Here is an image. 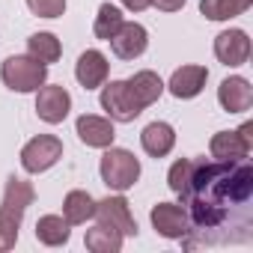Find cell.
Returning <instances> with one entry per match:
<instances>
[{
    "instance_id": "ffe728a7",
    "label": "cell",
    "mask_w": 253,
    "mask_h": 253,
    "mask_svg": "<svg viewBox=\"0 0 253 253\" xmlns=\"http://www.w3.org/2000/svg\"><path fill=\"white\" fill-rule=\"evenodd\" d=\"M69 235H72L69 220L60 217V214H45V217L36 220V238H39L42 244H48V247H60V244H66Z\"/></svg>"
},
{
    "instance_id": "603a6c76",
    "label": "cell",
    "mask_w": 253,
    "mask_h": 253,
    "mask_svg": "<svg viewBox=\"0 0 253 253\" xmlns=\"http://www.w3.org/2000/svg\"><path fill=\"white\" fill-rule=\"evenodd\" d=\"M122 232H116V229H110V226H95V229H89L86 232V247L92 250V253H119L122 250Z\"/></svg>"
},
{
    "instance_id": "484cf974",
    "label": "cell",
    "mask_w": 253,
    "mask_h": 253,
    "mask_svg": "<svg viewBox=\"0 0 253 253\" xmlns=\"http://www.w3.org/2000/svg\"><path fill=\"white\" fill-rule=\"evenodd\" d=\"M27 6L39 18H60L66 12V0H27Z\"/></svg>"
},
{
    "instance_id": "277c9868",
    "label": "cell",
    "mask_w": 253,
    "mask_h": 253,
    "mask_svg": "<svg viewBox=\"0 0 253 253\" xmlns=\"http://www.w3.org/2000/svg\"><path fill=\"white\" fill-rule=\"evenodd\" d=\"M101 107H104V113H107L113 122H134V119L143 113V107H140V101L134 98L128 81H110V84L101 89Z\"/></svg>"
},
{
    "instance_id": "3957f363",
    "label": "cell",
    "mask_w": 253,
    "mask_h": 253,
    "mask_svg": "<svg viewBox=\"0 0 253 253\" xmlns=\"http://www.w3.org/2000/svg\"><path fill=\"white\" fill-rule=\"evenodd\" d=\"M0 78H3V84L12 89V92H36L45 78H48V66L39 63L36 57L24 54V57H9L3 63V69H0Z\"/></svg>"
},
{
    "instance_id": "9c48e42d",
    "label": "cell",
    "mask_w": 253,
    "mask_h": 253,
    "mask_svg": "<svg viewBox=\"0 0 253 253\" xmlns=\"http://www.w3.org/2000/svg\"><path fill=\"white\" fill-rule=\"evenodd\" d=\"M107 42H110V48H113V54H116L119 60H134V57H140V54L146 51L149 33H146V27L137 24V21H122V27H119Z\"/></svg>"
},
{
    "instance_id": "e0dca14e",
    "label": "cell",
    "mask_w": 253,
    "mask_h": 253,
    "mask_svg": "<svg viewBox=\"0 0 253 253\" xmlns=\"http://www.w3.org/2000/svg\"><path fill=\"white\" fill-rule=\"evenodd\" d=\"M33 200H36V191H33V185L30 182H24V179H6V188H3V203H0V209L3 211H12V214H18V217H24V211L33 206Z\"/></svg>"
},
{
    "instance_id": "7c38bea8",
    "label": "cell",
    "mask_w": 253,
    "mask_h": 253,
    "mask_svg": "<svg viewBox=\"0 0 253 253\" xmlns=\"http://www.w3.org/2000/svg\"><path fill=\"white\" fill-rule=\"evenodd\" d=\"M75 131H78L81 143H86V146H92V149H107V146H113V137H116V131H113V119L89 116V113H84V116L78 119Z\"/></svg>"
},
{
    "instance_id": "5b68a950",
    "label": "cell",
    "mask_w": 253,
    "mask_h": 253,
    "mask_svg": "<svg viewBox=\"0 0 253 253\" xmlns=\"http://www.w3.org/2000/svg\"><path fill=\"white\" fill-rule=\"evenodd\" d=\"M63 158V140L54 134H39L21 149V167L27 173H45Z\"/></svg>"
},
{
    "instance_id": "9a60e30c",
    "label": "cell",
    "mask_w": 253,
    "mask_h": 253,
    "mask_svg": "<svg viewBox=\"0 0 253 253\" xmlns=\"http://www.w3.org/2000/svg\"><path fill=\"white\" fill-rule=\"evenodd\" d=\"M206 81H209L206 66H182V69L173 72V78H170L167 86H170V92L176 98H197L203 92Z\"/></svg>"
},
{
    "instance_id": "ba28073f",
    "label": "cell",
    "mask_w": 253,
    "mask_h": 253,
    "mask_svg": "<svg viewBox=\"0 0 253 253\" xmlns=\"http://www.w3.org/2000/svg\"><path fill=\"white\" fill-rule=\"evenodd\" d=\"M36 92H39L36 95V113H39V119L48 122V125H60L69 116V110H72V95L63 86H57V84H51V86L42 84Z\"/></svg>"
},
{
    "instance_id": "cb8c5ba5",
    "label": "cell",
    "mask_w": 253,
    "mask_h": 253,
    "mask_svg": "<svg viewBox=\"0 0 253 253\" xmlns=\"http://www.w3.org/2000/svg\"><path fill=\"white\" fill-rule=\"evenodd\" d=\"M119 27H122V12L116 6H110V3H101L98 6V15H95V24H92V33L107 42Z\"/></svg>"
},
{
    "instance_id": "ac0fdd59",
    "label": "cell",
    "mask_w": 253,
    "mask_h": 253,
    "mask_svg": "<svg viewBox=\"0 0 253 253\" xmlns=\"http://www.w3.org/2000/svg\"><path fill=\"white\" fill-rule=\"evenodd\" d=\"M128 86H131L134 98L140 101V107L155 104V101L161 98V92H164V81H161L155 72H149V69H143V72H137L134 78H128Z\"/></svg>"
},
{
    "instance_id": "83f0119b",
    "label": "cell",
    "mask_w": 253,
    "mask_h": 253,
    "mask_svg": "<svg viewBox=\"0 0 253 253\" xmlns=\"http://www.w3.org/2000/svg\"><path fill=\"white\" fill-rule=\"evenodd\" d=\"M122 6L131 9V12H143V9L149 6V0H122Z\"/></svg>"
},
{
    "instance_id": "5bb4252c",
    "label": "cell",
    "mask_w": 253,
    "mask_h": 253,
    "mask_svg": "<svg viewBox=\"0 0 253 253\" xmlns=\"http://www.w3.org/2000/svg\"><path fill=\"white\" fill-rule=\"evenodd\" d=\"M217 101L226 113H244L253 104V86L247 84V78H226L217 86Z\"/></svg>"
},
{
    "instance_id": "8fae6325",
    "label": "cell",
    "mask_w": 253,
    "mask_h": 253,
    "mask_svg": "<svg viewBox=\"0 0 253 253\" xmlns=\"http://www.w3.org/2000/svg\"><path fill=\"white\" fill-rule=\"evenodd\" d=\"M214 57L223 66H244L250 57V39L244 30H223L214 36Z\"/></svg>"
},
{
    "instance_id": "52a82bcc",
    "label": "cell",
    "mask_w": 253,
    "mask_h": 253,
    "mask_svg": "<svg viewBox=\"0 0 253 253\" xmlns=\"http://www.w3.org/2000/svg\"><path fill=\"white\" fill-rule=\"evenodd\" d=\"M101 226H110L122 235H137V220L131 217L128 200L125 197H104L95 203V214H92Z\"/></svg>"
},
{
    "instance_id": "8992f818",
    "label": "cell",
    "mask_w": 253,
    "mask_h": 253,
    "mask_svg": "<svg viewBox=\"0 0 253 253\" xmlns=\"http://www.w3.org/2000/svg\"><path fill=\"white\" fill-rule=\"evenodd\" d=\"M214 161H241L253 149V122H244L238 131H217L209 143Z\"/></svg>"
},
{
    "instance_id": "4fadbf2b",
    "label": "cell",
    "mask_w": 253,
    "mask_h": 253,
    "mask_svg": "<svg viewBox=\"0 0 253 253\" xmlns=\"http://www.w3.org/2000/svg\"><path fill=\"white\" fill-rule=\"evenodd\" d=\"M107 72H110V63L101 51L89 48L78 57V66H75V78L84 89H95V86H104L107 81Z\"/></svg>"
},
{
    "instance_id": "6da1fadb",
    "label": "cell",
    "mask_w": 253,
    "mask_h": 253,
    "mask_svg": "<svg viewBox=\"0 0 253 253\" xmlns=\"http://www.w3.org/2000/svg\"><path fill=\"white\" fill-rule=\"evenodd\" d=\"M191 232L182 238L188 250L200 244H244L253 226V167L241 161L194 158L188 185L179 191Z\"/></svg>"
},
{
    "instance_id": "d6986e66",
    "label": "cell",
    "mask_w": 253,
    "mask_h": 253,
    "mask_svg": "<svg viewBox=\"0 0 253 253\" xmlns=\"http://www.w3.org/2000/svg\"><path fill=\"white\" fill-rule=\"evenodd\" d=\"M92 214H95V200L86 191H69L66 194V200H63V217L69 220V226L86 223Z\"/></svg>"
},
{
    "instance_id": "4316f807",
    "label": "cell",
    "mask_w": 253,
    "mask_h": 253,
    "mask_svg": "<svg viewBox=\"0 0 253 253\" xmlns=\"http://www.w3.org/2000/svg\"><path fill=\"white\" fill-rule=\"evenodd\" d=\"M149 6H155L161 12H179L185 6V0H149Z\"/></svg>"
},
{
    "instance_id": "7a4b0ae2",
    "label": "cell",
    "mask_w": 253,
    "mask_h": 253,
    "mask_svg": "<svg viewBox=\"0 0 253 253\" xmlns=\"http://www.w3.org/2000/svg\"><path fill=\"white\" fill-rule=\"evenodd\" d=\"M98 173H101V182L110 191H119L122 194V191L134 188V182L140 179V161L128 149H113V146H107V152L101 155Z\"/></svg>"
},
{
    "instance_id": "7402d4cb",
    "label": "cell",
    "mask_w": 253,
    "mask_h": 253,
    "mask_svg": "<svg viewBox=\"0 0 253 253\" xmlns=\"http://www.w3.org/2000/svg\"><path fill=\"white\" fill-rule=\"evenodd\" d=\"M27 48H30V57H36L39 63H57L60 54H63V45L54 33H33L27 39Z\"/></svg>"
},
{
    "instance_id": "2e32d148",
    "label": "cell",
    "mask_w": 253,
    "mask_h": 253,
    "mask_svg": "<svg viewBox=\"0 0 253 253\" xmlns=\"http://www.w3.org/2000/svg\"><path fill=\"white\" fill-rule=\"evenodd\" d=\"M140 143H143V152L152 155V158H164L173 152L176 146V131L170 122H149L143 134H140Z\"/></svg>"
},
{
    "instance_id": "d4e9b609",
    "label": "cell",
    "mask_w": 253,
    "mask_h": 253,
    "mask_svg": "<svg viewBox=\"0 0 253 253\" xmlns=\"http://www.w3.org/2000/svg\"><path fill=\"white\" fill-rule=\"evenodd\" d=\"M18 226H21V217H18V214L0 209V250H12V247H15V241H18Z\"/></svg>"
},
{
    "instance_id": "30bf717a",
    "label": "cell",
    "mask_w": 253,
    "mask_h": 253,
    "mask_svg": "<svg viewBox=\"0 0 253 253\" xmlns=\"http://www.w3.org/2000/svg\"><path fill=\"white\" fill-rule=\"evenodd\" d=\"M152 226L164 235V238H176L182 241L188 232H191V220H188V211L176 203H158L152 209Z\"/></svg>"
},
{
    "instance_id": "44dd1931",
    "label": "cell",
    "mask_w": 253,
    "mask_h": 253,
    "mask_svg": "<svg viewBox=\"0 0 253 253\" xmlns=\"http://www.w3.org/2000/svg\"><path fill=\"white\" fill-rule=\"evenodd\" d=\"M253 0H200V12L209 21H229L250 9Z\"/></svg>"
}]
</instances>
